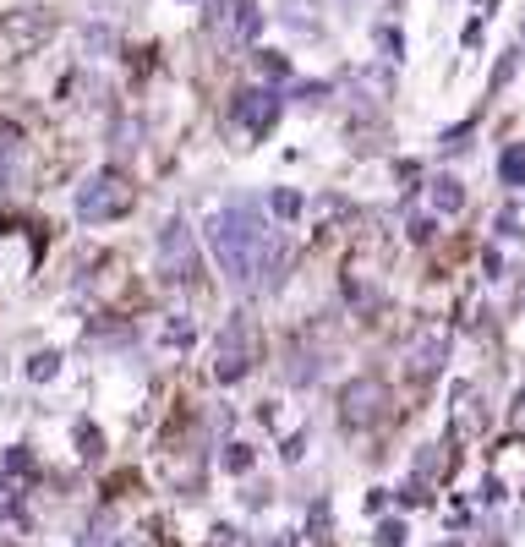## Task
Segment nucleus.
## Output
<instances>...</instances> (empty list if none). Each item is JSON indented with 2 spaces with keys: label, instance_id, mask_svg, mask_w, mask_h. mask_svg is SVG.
I'll return each mask as SVG.
<instances>
[{
  "label": "nucleus",
  "instance_id": "1",
  "mask_svg": "<svg viewBox=\"0 0 525 547\" xmlns=\"http://www.w3.org/2000/svg\"><path fill=\"white\" fill-rule=\"evenodd\" d=\"M137 208V186L121 176V170H99L77 186V219L83 225H110V219H126Z\"/></svg>",
  "mask_w": 525,
  "mask_h": 547
},
{
  "label": "nucleus",
  "instance_id": "2",
  "mask_svg": "<svg viewBox=\"0 0 525 547\" xmlns=\"http://www.w3.org/2000/svg\"><path fill=\"white\" fill-rule=\"evenodd\" d=\"M394 416V394L383 378H350L340 389V422L350 433H361V427H383Z\"/></svg>",
  "mask_w": 525,
  "mask_h": 547
},
{
  "label": "nucleus",
  "instance_id": "3",
  "mask_svg": "<svg viewBox=\"0 0 525 547\" xmlns=\"http://www.w3.org/2000/svg\"><path fill=\"white\" fill-rule=\"evenodd\" d=\"M258 362V334H252L247 318H230L214 340V378L219 383H241Z\"/></svg>",
  "mask_w": 525,
  "mask_h": 547
},
{
  "label": "nucleus",
  "instance_id": "4",
  "mask_svg": "<svg viewBox=\"0 0 525 547\" xmlns=\"http://www.w3.org/2000/svg\"><path fill=\"white\" fill-rule=\"evenodd\" d=\"M159 269L181 285H197L203 279V258H197V236L186 219H165L159 225Z\"/></svg>",
  "mask_w": 525,
  "mask_h": 547
},
{
  "label": "nucleus",
  "instance_id": "5",
  "mask_svg": "<svg viewBox=\"0 0 525 547\" xmlns=\"http://www.w3.org/2000/svg\"><path fill=\"white\" fill-rule=\"evenodd\" d=\"M50 33H55V17H44V11H6L0 17V61L33 55Z\"/></svg>",
  "mask_w": 525,
  "mask_h": 547
},
{
  "label": "nucleus",
  "instance_id": "6",
  "mask_svg": "<svg viewBox=\"0 0 525 547\" xmlns=\"http://www.w3.org/2000/svg\"><path fill=\"white\" fill-rule=\"evenodd\" d=\"M443 362H449V329H443V323H422V329L411 334V345H405V372H411L416 383H427Z\"/></svg>",
  "mask_w": 525,
  "mask_h": 547
},
{
  "label": "nucleus",
  "instance_id": "7",
  "mask_svg": "<svg viewBox=\"0 0 525 547\" xmlns=\"http://www.w3.org/2000/svg\"><path fill=\"white\" fill-rule=\"evenodd\" d=\"M449 422H454V438H482L487 427H493V411H487V400H482V389L476 383H460L454 389V405H449Z\"/></svg>",
  "mask_w": 525,
  "mask_h": 547
},
{
  "label": "nucleus",
  "instance_id": "8",
  "mask_svg": "<svg viewBox=\"0 0 525 547\" xmlns=\"http://www.w3.org/2000/svg\"><path fill=\"white\" fill-rule=\"evenodd\" d=\"M449 465H454L449 444H422V449H416V465H411V487H405V504H422V498H427V487L449 476Z\"/></svg>",
  "mask_w": 525,
  "mask_h": 547
},
{
  "label": "nucleus",
  "instance_id": "9",
  "mask_svg": "<svg viewBox=\"0 0 525 547\" xmlns=\"http://www.w3.org/2000/svg\"><path fill=\"white\" fill-rule=\"evenodd\" d=\"M159 471H165V482L175 487V493H197L203 487V449H192V444H181V449H165L159 455Z\"/></svg>",
  "mask_w": 525,
  "mask_h": 547
},
{
  "label": "nucleus",
  "instance_id": "10",
  "mask_svg": "<svg viewBox=\"0 0 525 547\" xmlns=\"http://www.w3.org/2000/svg\"><path fill=\"white\" fill-rule=\"evenodd\" d=\"M230 115H236L241 126H247L252 137H263L268 126L279 121V99L268 88H247V93H236V104H230Z\"/></svg>",
  "mask_w": 525,
  "mask_h": 547
},
{
  "label": "nucleus",
  "instance_id": "11",
  "mask_svg": "<svg viewBox=\"0 0 525 547\" xmlns=\"http://www.w3.org/2000/svg\"><path fill=\"white\" fill-rule=\"evenodd\" d=\"M433 208H438V214H460V208H465V186L454 176H438L433 181Z\"/></svg>",
  "mask_w": 525,
  "mask_h": 547
},
{
  "label": "nucleus",
  "instance_id": "12",
  "mask_svg": "<svg viewBox=\"0 0 525 547\" xmlns=\"http://www.w3.org/2000/svg\"><path fill=\"white\" fill-rule=\"evenodd\" d=\"M498 181H504L509 192H520V186H525V148L520 143L504 148V159H498Z\"/></svg>",
  "mask_w": 525,
  "mask_h": 547
},
{
  "label": "nucleus",
  "instance_id": "13",
  "mask_svg": "<svg viewBox=\"0 0 525 547\" xmlns=\"http://www.w3.org/2000/svg\"><path fill=\"white\" fill-rule=\"evenodd\" d=\"M268 208H274L279 219H301V214H307V197L290 192V186H279V192H268Z\"/></svg>",
  "mask_w": 525,
  "mask_h": 547
},
{
  "label": "nucleus",
  "instance_id": "14",
  "mask_svg": "<svg viewBox=\"0 0 525 547\" xmlns=\"http://www.w3.org/2000/svg\"><path fill=\"white\" fill-rule=\"evenodd\" d=\"M318 372H323V367H318V356H312V351H307V356L290 351V367H285L290 383H318Z\"/></svg>",
  "mask_w": 525,
  "mask_h": 547
},
{
  "label": "nucleus",
  "instance_id": "15",
  "mask_svg": "<svg viewBox=\"0 0 525 547\" xmlns=\"http://www.w3.org/2000/svg\"><path fill=\"white\" fill-rule=\"evenodd\" d=\"M77 455H83L88 465H93V460H104V433H99V427H88V422L77 427Z\"/></svg>",
  "mask_w": 525,
  "mask_h": 547
},
{
  "label": "nucleus",
  "instance_id": "16",
  "mask_svg": "<svg viewBox=\"0 0 525 547\" xmlns=\"http://www.w3.org/2000/svg\"><path fill=\"white\" fill-rule=\"evenodd\" d=\"M104 542H110V509H99V515H93V526H83L77 547H104Z\"/></svg>",
  "mask_w": 525,
  "mask_h": 547
},
{
  "label": "nucleus",
  "instance_id": "17",
  "mask_svg": "<svg viewBox=\"0 0 525 547\" xmlns=\"http://www.w3.org/2000/svg\"><path fill=\"white\" fill-rule=\"evenodd\" d=\"M372 39H378V55H383V61H400V55H405V33H400V28H378Z\"/></svg>",
  "mask_w": 525,
  "mask_h": 547
},
{
  "label": "nucleus",
  "instance_id": "18",
  "mask_svg": "<svg viewBox=\"0 0 525 547\" xmlns=\"http://www.w3.org/2000/svg\"><path fill=\"white\" fill-rule=\"evenodd\" d=\"M55 372H61V356H55V351H39V356L28 362V378H33V383H50Z\"/></svg>",
  "mask_w": 525,
  "mask_h": 547
},
{
  "label": "nucleus",
  "instance_id": "19",
  "mask_svg": "<svg viewBox=\"0 0 525 547\" xmlns=\"http://www.w3.org/2000/svg\"><path fill=\"white\" fill-rule=\"evenodd\" d=\"M225 471H230V476L252 471V449H247V444H225Z\"/></svg>",
  "mask_w": 525,
  "mask_h": 547
},
{
  "label": "nucleus",
  "instance_id": "20",
  "mask_svg": "<svg viewBox=\"0 0 525 547\" xmlns=\"http://www.w3.org/2000/svg\"><path fill=\"white\" fill-rule=\"evenodd\" d=\"M378 547H405V520H383V526H378Z\"/></svg>",
  "mask_w": 525,
  "mask_h": 547
},
{
  "label": "nucleus",
  "instance_id": "21",
  "mask_svg": "<svg viewBox=\"0 0 525 547\" xmlns=\"http://www.w3.org/2000/svg\"><path fill=\"white\" fill-rule=\"evenodd\" d=\"M6 471H11V476H33V455H28V449H11V455H6Z\"/></svg>",
  "mask_w": 525,
  "mask_h": 547
},
{
  "label": "nucleus",
  "instance_id": "22",
  "mask_svg": "<svg viewBox=\"0 0 525 547\" xmlns=\"http://www.w3.org/2000/svg\"><path fill=\"white\" fill-rule=\"evenodd\" d=\"M498 236H504V241L525 236V230H520V214H515V208H504V214H498Z\"/></svg>",
  "mask_w": 525,
  "mask_h": 547
},
{
  "label": "nucleus",
  "instance_id": "23",
  "mask_svg": "<svg viewBox=\"0 0 525 547\" xmlns=\"http://www.w3.org/2000/svg\"><path fill=\"white\" fill-rule=\"evenodd\" d=\"M258 72H263V77H285L290 66H285V55H268V50H263V55H258Z\"/></svg>",
  "mask_w": 525,
  "mask_h": 547
},
{
  "label": "nucleus",
  "instance_id": "24",
  "mask_svg": "<svg viewBox=\"0 0 525 547\" xmlns=\"http://www.w3.org/2000/svg\"><path fill=\"white\" fill-rule=\"evenodd\" d=\"M515 66H520V61H515V50H509V55H504V61H498V72H493V93H498V88H504V83H509V77H515Z\"/></svg>",
  "mask_w": 525,
  "mask_h": 547
},
{
  "label": "nucleus",
  "instance_id": "25",
  "mask_svg": "<svg viewBox=\"0 0 525 547\" xmlns=\"http://www.w3.org/2000/svg\"><path fill=\"white\" fill-rule=\"evenodd\" d=\"M186 340H192V323H186V318H175L170 329H165V345H186Z\"/></svg>",
  "mask_w": 525,
  "mask_h": 547
},
{
  "label": "nucleus",
  "instance_id": "26",
  "mask_svg": "<svg viewBox=\"0 0 525 547\" xmlns=\"http://www.w3.org/2000/svg\"><path fill=\"white\" fill-rule=\"evenodd\" d=\"M509 422H515V433L525 438V389L515 394V405H509Z\"/></svg>",
  "mask_w": 525,
  "mask_h": 547
},
{
  "label": "nucleus",
  "instance_id": "27",
  "mask_svg": "<svg viewBox=\"0 0 525 547\" xmlns=\"http://www.w3.org/2000/svg\"><path fill=\"white\" fill-rule=\"evenodd\" d=\"M433 236H438L433 219H411V241H433Z\"/></svg>",
  "mask_w": 525,
  "mask_h": 547
},
{
  "label": "nucleus",
  "instance_id": "28",
  "mask_svg": "<svg viewBox=\"0 0 525 547\" xmlns=\"http://www.w3.org/2000/svg\"><path fill=\"white\" fill-rule=\"evenodd\" d=\"M219 547H252L247 537H236V531H219Z\"/></svg>",
  "mask_w": 525,
  "mask_h": 547
},
{
  "label": "nucleus",
  "instance_id": "29",
  "mask_svg": "<svg viewBox=\"0 0 525 547\" xmlns=\"http://www.w3.org/2000/svg\"><path fill=\"white\" fill-rule=\"evenodd\" d=\"M438 547H460V542H438Z\"/></svg>",
  "mask_w": 525,
  "mask_h": 547
},
{
  "label": "nucleus",
  "instance_id": "30",
  "mask_svg": "<svg viewBox=\"0 0 525 547\" xmlns=\"http://www.w3.org/2000/svg\"><path fill=\"white\" fill-rule=\"evenodd\" d=\"M520 537H525V520H520ZM520 547H525V542H520Z\"/></svg>",
  "mask_w": 525,
  "mask_h": 547
},
{
  "label": "nucleus",
  "instance_id": "31",
  "mask_svg": "<svg viewBox=\"0 0 525 547\" xmlns=\"http://www.w3.org/2000/svg\"><path fill=\"white\" fill-rule=\"evenodd\" d=\"M487 547H504V542H487Z\"/></svg>",
  "mask_w": 525,
  "mask_h": 547
},
{
  "label": "nucleus",
  "instance_id": "32",
  "mask_svg": "<svg viewBox=\"0 0 525 547\" xmlns=\"http://www.w3.org/2000/svg\"><path fill=\"white\" fill-rule=\"evenodd\" d=\"M520 301H525V285H520Z\"/></svg>",
  "mask_w": 525,
  "mask_h": 547
}]
</instances>
